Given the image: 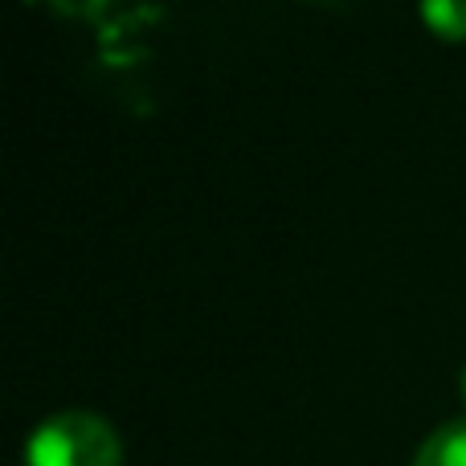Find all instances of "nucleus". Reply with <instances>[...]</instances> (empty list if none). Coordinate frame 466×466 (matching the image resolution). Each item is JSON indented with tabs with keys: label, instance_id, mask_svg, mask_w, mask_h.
Returning <instances> with one entry per match:
<instances>
[{
	"label": "nucleus",
	"instance_id": "f257e3e1",
	"mask_svg": "<svg viewBox=\"0 0 466 466\" xmlns=\"http://www.w3.org/2000/svg\"><path fill=\"white\" fill-rule=\"evenodd\" d=\"M123 446L111 421L86 410L46 418L25 442V466H119Z\"/></svg>",
	"mask_w": 466,
	"mask_h": 466
},
{
	"label": "nucleus",
	"instance_id": "f03ea898",
	"mask_svg": "<svg viewBox=\"0 0 466 466\" xmlns=\"http://www.w3.org/2000/svg\"><path fill=\"white\" fill-rule=\"evenodd\" d=\"M413 466H466V418L446 421L421 442Z\"/></svg>",
	"mask_w": 466,
	"mask_h": 466
},
{
	"label": "nucleus",
	"instance_id": "7ed1b4c3",
	"mask_svg": "<svg viewBox=\"0 0 466 466\" xmlns=\"http://www.w3.org/2000/svg\"><path fill=\"white\" fill-rule=\"evenodd\" d=\"M421 21L446 41L466 37V0H430L421 5Z\"/></svg>",
	"mask_w": 466,
	"mask_h": 466
},
{
	"label": "nucleus",
	"instance_id": "20e7f679",
	"mask_svg": "<svg viewBox=\"0 0 466 466\" xmlns=\"http://www.w3.org/2000/svg\"><path fill=\"white\" fill-rule=\"evenodd\" d=\"M459 389H462V401H466V369H462V377H459Z\"/></svg>",
	"mask_w": 466,
	"mask_h": 466
}]
</instances>
